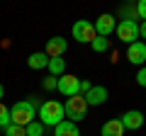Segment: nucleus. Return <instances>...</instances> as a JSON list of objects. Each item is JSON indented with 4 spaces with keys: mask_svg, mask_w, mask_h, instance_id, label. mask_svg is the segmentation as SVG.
<instances>
[{
    "mask_svg": "<svg viewBox=\"0 0 146 136\" xmlns=\"http://www.w3.org/2000/svg\"><path fill=\"white\" fill-rule=\"evenodd\" d=\"M36 119L42 121L44 126H51L56 129L63 119H66V112H63V102H56V100H46L42 102L39 112H36Z\"/></svg>",
    "mask_w": 146,
    "mask_h": 136,
    "instance_id": "f257e3e1",
    "label": "nucleus"
},
{
    "mask_svg": "<svg viewBox=\"0 0 146 136\" xmlns=\"http://www.w3.org/2000/svg\"><path fill=\"white\" fill-rule=\"evenodd\" d=\"M88 102H85L83 95H76V97H68L66 102H63V112H66V119L73 121V124H78V121H83L85 117H88Z\"/></svg>",
    "mask_w": 146,
    "mask_h": 136,
    "instance_id": "f03ea898",
    "label": "nucleus"
},
{
    "mask_svg": "<svg viewBox=\"0 0 146 136\" xmlns=\"http://www.w3.org/2000/svg\"><path fill=\"white\" fill-rule=\"evenodd\" d=\"M36 110L29 105V100H20V102H15V105L10 107V121L17 126H27L32 124V121L36 119Z\"/></svg>",
    "mask_w": 146,
    "mask_h": 136,
    "instance_id": "7ed1b4c3",
    "label": "nucleus"
},
{
    "mask_svg": "<svg viewBox=\"0 0 146 136\" xmlns=\"http://www.w3.org/2000/svg\"><path fill=\"white\" fill-rule=\"evenodd\" d=\"M117 39L124 44H134L139 42V22H131V20H119L117 22V29H115Z\"/></svg>",
    "mask_w": 146,
    "mask_h": 136,
    "instance_id": "20e7f679",
    "label": "nucleus"
},
{
    "mask_svg": "<svg viewBox=\"0 0 146 136\" xmlns=\"http://www.w3.org/2000/svg\"><path fill=\"white\" fill-rule=\"evenodd\" d=\"M98 37V32H95V24L88 20H76L73 22V39L80 44H93V39Z\"/></svg>",
    "mask_w": 146,
    "mask_h": 136,
    "instance_id": "39448f33",
    "label": "nucleus"
},
{
    "mask_svg": "<svg viewBox=\"0 0 146 136\" xmlns=\"http://www.w3.org/2000/svg\"><path fill=\"white\" fill-rule=\"evenodd\" d=\"M58 92L61 95H66V100L68 97H76V95L80 92V78L78 75H71V73H66V75H61L58 78Z\"/></svg>",
    "mask_w": 146,
    "mask_h": 136,
    "instance_id": "423d86ee",
    "label": "nucleus"
},
{
    "mask_svg": "<svg viewBox=\"0 0 146 136\" xmlns=\"http://www.w3.org/2000/svg\"><path fill=\"white\" fill-rule=\"evenodd\" d=\"M127 61L131 66H146V42H134L127 46Z\"/></svg>",
    "mask_w": 146,
    "mask_h": 136,
    "instance_id": "0eeeda50",
    "label": "nucleus"
},
{
    "mask_svg": "<svg viewBox=\"0 0 146 136\" xmlns=\"http://www.w3.org/2000/svg\"><path fill=\"white\" fill-rule=\"evenodd\" d=\"M144 119H146L144 112H139V110H129V112H124V114L119 117L124 131H136V129H141V126H144Z\"/></svg>",
    "mask_w": 146,
    "mask_h": 136,
    "instance_id": "6e6552de",
    "label": "nucleus"
},
{
    "mask_svg": "<svg viewBox=\"0 0 146 136\" xmlns=\"http://www.w3.org/2000/svg\"><path fill=\"white\" fill-rule=\"evenodd\" d=\"M83 97H85V102H88V107H100V105H105V102H107L110 92H107V88H105V85H93V88H90Z\"/></svg>",
    "mask_w": 146,
    "mask_h": 136,
    "instance_id": "1a4fd4ad",
    "label": "nucleus"
},
{
    "mask_svg": "<svg viewBox=\"0 0 146 136\" xmlns=\"http://www.w3.org/2000/svg\"><path fill=\"white\" fill-rule=\"evenodd\" d=\"M115 29H117V20L110 15V12H105V15H100L98 20H95V32H98V37H105V39H107Z\"/></svg>",
    "mask_w": 146,
    "mask_h": 136,
    "instance_id": "9d476101",
    "label": "nucleus"
},
{
    "mask_svg": "<svg viewBox=\"0 0 146 136\" xmlns=\"http://www.w3.org/2000/svg\"><path fill=\"white\" fill-rule=\"evenodd\" d=\"M66 49H68V42L63 37H51L46 42V46H44V53H46L49 58H61L63 53H66Z\"/></svg>",
    "mask_w": 146,
    "mask_h": 136,
    "instance_id": "9b49d317",
    "label": "nucleus"
},
{
    "mask_svg": "<svg viewBox=\"0 0 146 136\" xmlns=\"http://www.w3.org/2000/svg\"><path fill=\"white\" fill-rule=\"evenodd\" d=\"M100 136H124V126L119 119H107L100 126Z\"/></svg>",
    "mask_w": 146,
    "mask_h": 136,
    "instance_id": "f8f14e48",
    "label": "nucleus"
},
{
    "mask_svg": "<svg viewBox=\"0 0 146 136\" xmlns=\"http://www.w3.org/2000/svg\"><path fill=\"white\" fill-rule=\"evenodd\" d=\"M27 66H29L32 71H46L49 56L44 51H34V53H29V58H27Z\"/></svg>",
    "mask_w": 146,
    "mask_h": 136,
    "instance_id": "ddd939ff",
    "label": "nucleus"
},
{
    "mask_svg": "<svg viewBox=\"0 0 146 136\" xmlns=\"http://www.w3.org/2000/svg\"><path fill=\"white\" fill-rule=\"evenodd\" d=\"M54 136H80V129H78V124H73V121L63 119L61 124L54 129Z\"/></svg>",
    "mask_w": 146,
    "mask_h": 136,
    "instance_id": "4468645a",
    "label": "nucleus"
},
{
    "mask_svg": "<svg viewBox=\"0 0 146 136\" xmlns=\"http://www.w3.org/2000/svg\"><path fill=\"white\" fill-rule=\"evenodd\" d=\"M46 71H49V75H54V78L66 75V58H49Z\"/></svg>",
    "mask_w": 146,
    "mask_h": 136,
    "instance_id": "2eb2a0df",
    "label": "nucleus"
},
{
    "mask_svg": "<svg viewBox=\"0 0 146 136\" xmlns=\"http://www.w3.org/2000/svg\"><path fill=\"white\" fill-rule=\"evenodd\" d=\"M25 129H27V136H44V129H46V126H44L39 119H34L32 124H27Z\"/></svg>",
    "mask_w": 146,
    "mask_h": 136,
    "instance_id": "dca6fc26",
    "label": "nucleus"
},
{
    "mask_svg": "<svg viewBox=\"0 0 146 136\" xmlns=\"http://www.w3.org/2000/svg\"><path fill=\"white\" fill-rule=\"evenodd\" d=\"M107 49H110V39H105V37H95V39H93V51L105 53Z\"/></svg>",
    "mask_w": 146,
    "mask_h": 136,
    "instance_id": "f3484780",
    "label": "nucleus"
},
{
    "mask_svg": "<svg viewBox=\"0 0 146 136\" xmlns=\"http://www.w3.org/2000/svg\"><path fill=\"white\" fill-rule=\"evenodd\" d=\"M3 134L5 136H27V129L25 126H17V124H7L3 129Z\"/></svg>",
    "mask_w": 146,
    "mask_h": 136,
    "instance_id": "a211bd4d",
    "label": "nucleus"
},
{
    "mask_svg": "<svg viewBox=\"0 0 146 136\" xmlns=\"http://www.w3.org/2000/svg\"><path fill=\"white\" fill-rule=\"evenodd\" d=\"M7 124H12L10 121V107H5L3 102H0V129H5Z\"/></svg>",
    "mask_w": 146,
    "mask_h": 136,
    "instance_id": "6ab92c4d",
    "label": "nucleus"
},
{
    "mask_svg": "<svg viewBox=\"0 0 146 136\" xmlns=\"http://www.w3.org/2000/svg\"><path fill=\"white\" fill-rule=\"evenodd\" d=\"M122 20H131V22L139 20V15H136V5L134 7H122Z\"/></svg>",
    "mask_w": 146,
    "mask_h": 136,
    "instance_id": "aec40b11",
    "label": "nucleus"
},
{
    "mask_svg": "<svg viewBox=\"0 0 146 136\" xmlns=\"http://www.w3.org/2000/svg\"><path fill=\"white\" fill-rule=\"evenodd\" d=\"M42 88H44V90H56V88H58V78H54V75H49V78H44Z\"/></svg>",
    "mask_w": 146,
    "mask_h": 136,
    "instance_id": "412c9836",
    "label": "nucleus"
},
{
    "mask_svg": "<svg viewBox=\"0 0 146 136\" xmlns=\"http://www.w3.org/2000/svg\"><path fill=\"white\" fill-rule=\"evenodd\" d=\"M136 15H139L141 22H146V0H139L136 3Z\"/></svg>",
    "mask_w": 146,
    "mask_h": 136,
    "instance_id": "4be33fe9",
    "label": "nucleus"
},
{
    "mask_svg": "<svg viewBox=\"0 0 146 136\" xmlns=\"http://www.w3.org/2000/svg\"><path fill=\"white\" fill-rule=\"evenodd\" d=\"M136 83H139L141 88H146V66L139 68V73H136Z\"/></svg>",
    "mask_w": 146,
    "mask_h": 136,
    "instance_id": "5701e85b",
    "label": "nucleus"
},
{
    "mask_svg": "<svg viewBox=\"0 0 146 136\" xmlns=\"http://www.w3.org/2000/svg\"><path fill=\"white\" fill-rule=\"evenodd\" d=\"M27 100H29V105H32V107H34V110H36V112H39V107H42V100L36 97V95H29V97H27Z\"/></svg>",
    "mask_w": 146,
    "mask_h": 136,
    "instance_id": "b1692460",
    "label": "nucleus"
},
{
    "mask_svg": "<svg viewBox=\"0 0 146 136\" xmlns=\"http://www.w3.org/2000/svg\"><path fill=\"white\" fill-rule=\"evenodd\" d=\"M90 88H93V83H90V80H80V92H78V95H85Z\"/></svg>",
    "mask_w": 146,
    "mask_h": 136,
    "instance_id": "393cba45",
    "label": "nucleus"
},
{
    "mask_svg": "<svg viewBox=\"0 0 146 136\" xmlns=\"http://www.w3.org/2000/svg\"><path fill=\"white\" fill-rule=\"evenodd\" d=\"M139 39H146V22L139 24Z\"/></svg>",
    "mask_w": 146,
    "mask_h": 136,
    "instance_id": "a878e982",
    "label": "nucleus"
},
{
    "mask_svg": "<svg viewBox=\"0 0 146 136\" xmlns=\"http://www.w3.org/2000/svg\"><path fill=\"white\" fill-rule=\"evenodd\" d=\"M3 97H5V88H3V83H0V102H3Z\"/></svg>",
    "mask_w": 146,
    "mask_h": 136,
    "instance_id": "bb28decb",
    "label": "nucleus"
}]
</instances>
